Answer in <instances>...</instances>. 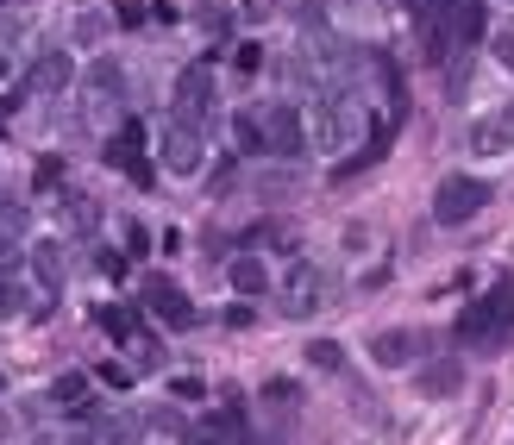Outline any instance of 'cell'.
Here are the masks:
<instances>
[{
	"label": "cell",
	"mask_w": 514,
	"mask_h": 445,
	"mask_svg": "<svg viewBox=\"0 0 514 445\" xmlns=\"http://www.w3.org/2000/svg\"><path fill=\"white\" fill-rule=\"evenodd\" d=\"M239 433H245V408L226 402V408H214L207 420H195V427H189V445H232Z\"/></svg>",
	"instance_id": "4fadbf2b"
},
{
	"label": "cell",
	"mask_w": 514,
	"mask_h": 445,
	"mask_svg": "<svg viewBox=\"0 0 514 445\" xmlns=\"http://www.w3.org/2000/svg\"><path fill=\"white\" fill-rule=\"evenodd\" d=\"M101 326L120 345H138V308H101Z\"/></svg>",
	"instance_id": "cb8c5ba5"
},
{
	"label": "cell",
	"mask_w": 514,
	"mask_h": 445,
	"mask_svg": "<svg viewBox=\"0 0 514 445\" xmlns=\"http://www.w3.org/2000/svg\"><path fill=\"white\" fill-rule=\"evenodd\" d=\"M7 439H13V414H7V408H0V445H7Z\"/></svg>",
	"instance_id": "e575fe53"
},
{
	"label": "cell",
	"mask_w": 514,
	"mask_h": 445,
	"mask_svg": "<svg viewBox=\"0 0 514 445\" xmlns=\"http://www.w3.org/2000/svg\"><path fill=\"white\" fill-rule=\"evenodd\" d=\"M88 445H145V420H138L132 408L101 414V420H95V433H88Z\"/></svg>",
	"instance_id": "2e32d148"
},
{
	"label": "cell",
	"mask_w": 514,
	"mask_h": 445,
	"mask_svg": "<svg viewBox=\"0 0 514 445\" xmlns=\"http://www.w3.org/2000/svg\"><path fill=\"white\" fill-rule=\"evenodd\" d=\"M132 358H138V370H163V345H157V339H138Z\"/></svg>",
	"instance_id": "83f0119b"
},
{
	"label": "cell",
	"mask_w": 514,
	"mask_h": 445,
	"mask_svg": "<svg viewBox=\"0 0 514 445\" xmlns=\"http://www.w3.org/2000/svg\"><path fill=\"white\" fill-rule=\"evenodd\" d=\"M57 182H63V157H44L38 163V189H57Z\"/></svg>",
	"instance_id": "f1b7e54d"
},
{
	"label": "cell",
	"mask_w": 514,
	"mask_h": 445,
	"mask_svg": "<svg viewBox=\"0 0 514 445\" xmlns=\"http://www.w3.org/2000/svg\"><path fill=\"white\" fill-rule=\"evenodd\" d=\"M82 88H88V101H95V107H120L126 101V69L113 63V57H101V63H88Z\"/></svg>",
	"instance_id": "5bb4252c"
},
{
	"label": "cell",
	"mask_w": 514,
	"mask_h": 445,
	"mask_svg": "<svg viewBox=\"0 0 514 445\" xmlns=\"http://www.w3.org/2000/svg\"><path fill=\"white\" fill-rule=\"evenodd\" d=\"M32 270H38V283L44 289H63V245H32Z\"/></svg>",
	"instance_id": "ffe728a7"
},
{
	"label": "cell",
	"mask_w": 514,
	"mask_h": 445,
	"mask_svg": "<svg viewBox=\"0 0 514 445\" xmlns=\"http://www.w3.org/2000/svg\"><path fill=\"white\" fill-rule=\"evenodd\" d=\"M19 314H26V283L0 276V320H19Z\"/></svg>",
	"instance_id": "484cf974"
},
{
	"label": "cell",
	"mask_w": 514,
	"mask_h": 445,
	"mask_svg": "<svg viewBox=\"0 0 514 445\" xmlns=\"http://www.w3.org/2000/svg\"><path fill=\"white\" fill-rule=\"evenodd\" d=\"M483 301H489V314H496V326H502V333L514 339V276H502V283L489 289Z\"/></svg>",
	"instance_id": "603a6c76"
},
{
	"label": "cell",
	"mask_w": 514,
	"mask_h": 445,
	"mask_svg": "<svg viewBox=\"0 0 514 445\" xmlns=\"http://www.w3.org/2000/svg\"><path fill=\"white\" fill-rule=\"evenodd\" d=\"M63 220H69V232H82V239H88V232L101 226V207L88 201V195H63Z\"/></svg>",
	"instance_id": "7402d4cb"
},
{
	"label": "cell",
	"mask_w": 514,
	"mask_h": 445,
	"mask_svg": "<svg viewBox=\"0 0 514 445\" xmlns=\"http://www.w3.org/2000/svg\"><path fill=\"white\" fill-rule=\"evenodd\" d=\"M364 132V107L352 88H320V101L308 113V145L314 151H352Z\"/></svg>",
	"instance_id": "6da1fadb"
},
{
	"label": "cell",
	"mask_w": 514,
	"mask_h": 445,
	"mask_svg": "<svg viewBox=\"0 0 514 445\" xmlns=\"http://www.w3.org/2000/svg\"><path fill=\"white\" fill-rule=\"evenodd\" d=\"M13 264H19V245H13V239H0V276H13Z\"/></svg>",
	"instance_id": "836d02e7"
},
{
	"label": "cell",
	"mask_w": 514,
	"mask_h": 445,
	"mask_svg": "<svg viewBox=\"0 0 514 445\" xmlns=\"http://www.w3.org/2000/svg\"><path fill=\"white\" fill-rule=\"evenodd\" d=\"M44 402H51V408H69V414H82V408H88V377H82V370H63Z\"/></svg>",
	"instance_id": "d6986e66"
},
{
	"label": "cell",
	"mask_w": 514,
	"mask_h": 445,
	"mask_svg": "<svg viewBox=\"0 0 514 445\" xmlns=\"http://www.w3.org/2000/svg\"><path fill=\"white\" fill-rule=\"evenodd\" d=\"M471 151H483V157L514 151V101H508V107H496V113H483V120L471 126Z\"/></svg>",
	"instance_id": "7c38bea8"
},
{
	"label": "cell",
	"mask_w": 514,
	"mask_h": 445,
	"mask_svg": "<svg viewBox=\"0 0 514 445\" xmlns=\"http://www.w3.org/2000/svg\"><path fill=\"white\" fill-rule=\"evenodd\" d=\"M264 132H270V157H301V145H308V126H301L295 101H270L264 107Z\"/></svg>",
	"instance_id": "52a82bcc"
},
{
	"label": "cell",
	"mask_w": 514,
	"mask_h": 445,
	"mask_svg": "<svg viewBox=\"0 0 514 445\" xmlns=\"http://www.w3.org/2000/svg\"><path fill=\"white\" fill-rule=\"evenodd\" d=\"M489 32V0H439V51H471Z\"/></svg>",
	"instance_id": "3957f363"
},
{
	"label": "cell",
	"mask_w": 514,
	"mask_h": 445,
	"mask_svg": "<svg viewBox=\"0 0 514 445\" xmlns=\"http://www.w3.org/2000/svg\"><path fill=\"white\" fill-rule=\"evenodd\" d=\"M138 151H145V126H126L120 138H113V145H107V163H113V170H126L132 182H138V189H151V163L145 157H138Z\"/></svg>",
	"instance_id": "8fae6325"
},
{
	"label": "cell",
	"mask_w": 514,
	"mask_h": 445,
	"mask_svg": "<svg viewBox=\"0 0 514 445\" xmlns=\"http://www.w3.org/2000/svg\"><path fill=\"white\" fill-rule=\"evenodd\" d=\"M145 308H151L163 326H170V333H189V326L201 320V314L189 308V295H182L170 276H151V283H145Z\"/></svg>",
	"instance_id": "ba28073f"
},
{
	"label": "cell",
	"mask_w": 514,
	"mask_h": 445,
	"mask_svg": "<svg viewBox=\"0 0 514 445\" xmlns=\"http://www.w3.org/2000/svg\"><path fill=\"white\" fill-rule=\"evenodd\" d=\"M496 57H502V69H514V19L496 32Z\"/></svg>",
	"instance_id": "f546056e"
},
{
	"label": "cell",
	"mask_w": 514,
	"mask_h": 445,
	"mask_svg": "<svg viewBox=\"0 0 514 445\" xmlns=\"http://www.w3.org/2000/svg\"><path fill=\"white\" fill-rule=\"evenodd\" d=\"M308 364H314V370H339V364H345V351H339L333 339H314V345H308Z\"/></svg>",
	"instance_id": "4316f807"
},
{
	"label": "cell",
	"mask_w": 514,
	"mask_h": 445,
	"mask_svg": "<svg viewBox=\"0 0 514 445\" xmlns=\"http://www.w3.org/2000/svg\"><path fill=\"white\" fill-rule=\"evenodd\" d=\"M232 289H239V295H264L270 289V264H264V257H257V251H245V257H232Z\"/></svg>",
	"instance_id": "e0dca14e"
},
{
	"label": "cell",
	"mask_w": 514,
	"mask_h": 445,
	"mask_svg": "<svg viewBox=\"0 0 514 445\" xmlns=\"http://www.w3.org/2000/svg\"><path fill=\"white\" fill-rule=\"evenodd\" d=\"M76 82V63H69V51H38V63H32V95H63V88Z\"/></svg>",
	"instance_id": "9a60e30c"
},
{
	"label": "cell",
	"mask_w": 514,
	"mask_h": 445,
	"mask_svg": "<svg viewBox=\"0 0 514 445\" xmlns=\"http://www.w3.org/2000/svg\"><path fill=\"white\" fill-rule=\"evenodd\" d=\"M214 101H220V88H214V69L207 63H189L176 76V120H189V126H207V113H214Z\"/></svg>",
	"instance_id": "277c9868"
},
{
	"label": "cell",
	"mask_w": 514,
	"mask_h": 445,
	"mask_svg": "<svg viewBox=\"0 0 514 445\" xmlns=\"http://www.w3.org/2000/svg\"><path fill=\"white\" fill-rule=\"evenodd\" d=\"M101 32H107L101 13H82V19H76V38H101Z\"/></svg>",
	"instance_id": "4dcf8cb0"
},
{
	"label": "cell",
	"mask_w": 514,
	"mask_h": 445,
	"mask_svg": "<svg viewBox=\"0 0 514 445\" xmlns=\"http://www.w3.org/2000/svg\"><path fill=\"white\" fill-rule=\"evenodd\" d=\"M201 126H189V120H163V170L170 176H201Z\"/></svg>",
	"instance_id": "5b68a950"
},
{
	"label": "cell",
	"mask_w": 514,
	"mask_h": 445,
	"mask_svg": "<svg viewBox=\"0 0 514 445\" xmlns=\"http://www.w3.org/2000/svg\"><path fill=\"white\" fill-rule=\"evenodd\" d=\"M489 201H496V189H489L483 176H446L439 195H433V220L439 226H464V220H477Z\"/></svg>",
	"instance_id": "7a4b0ae2"
},
{
	"label": "cell",
	"mask_w": 514,
	"mask_h": 445,
	"mask_svg": "<svg viewBox=\"0 0 514 445\" xmlns=\"http://www.w3.org/2000/svg\"><path fill=\"white\" fill-rule=\"evenodd\" d=\"M464 389V370H458V358H439V364H427V370H420V395H433V402H439V395H458Z\"/></svg>",
	"instance_id": "ac0fdd59"
},
{
	"label": "cell",
	"mask_w": 514,
	"mask_h": 445,
	"mask_svg": "<svg viewBox=\"0 0 514 445\" xmlns=\"http://www.w3.org/2000/svg\"><path fill=\"white\" fill-rule=\"evenodd\" d=\"M101 383H107V389H126L132 370H126V364H101Z\"/></svg>",
	"instance_id": "1f68e13d"
},
{
	"label": "cell",
	"mask_w": 514,
	"mask_h": 445,
	"mask_svg": "<svg viewBox=\"0 0 514 445\" xmlns=\"http://www.w3.org/2000/svg\"><path fill=\"white\" fill-rule=\"evenodd\" d=\"M452 333H458V345H471V351H496V345L508 339L502 326H496V314H489V301H471V308L458 314Z\"/></svg>",
	"instance_id": "30bf717a"
},
{
	"label": "cell",
	"mask_w": 514,
	"mask_h": 445,
	"mask_svg": "<svg viewBox=\"0 0 514 445\" xmlns=\"http://www.w3.org/2000/svg\"><path fill=\"white\" fill-rule=\"evenodd\" d=\"M420 345H427V333H414V326H389V333L370 339V358H377L383 370H408V364H420Z\"/></svg>",
	"instance_id": "9c48e42d"
},
{
	"label": "cell",
	"mask_w": 514,
	"mask_h": 445,
	"mask_svg": "<svg viewBox=\"0 0 514 445\" xmlns=\"http://www.w3.org/2000/svg\"><path fill=\"white\" fill-rule=\"evenodd\" d=\"M232 132H239V145H245L251 157H270V132H264V113H239V120H232Z\"/></svg>",
	"instance_id": "44dd1931"
},
{
	"label": "cell",
	"mask_w": 514,
	"mask_h": 445,
	"mask_svg": "<svg viewBox=\"0 0 514 445\" xmlns=\"http://www.w3.org/2000/svg\"><path fill=\"white\" fill-rule=\"evenodd\" d=\"M326 308H333V276H326L320 264H295V276H289V314L314 320Z\"/></svg>",
	"instance_id": "8992f818"
},
{
	"label": "cell",
	"mask_w": 514,
	"mask_h": 445,
	"mask_svg": "<svg viewBox=\"0 0 514 445\" xmlns=\"http://www.w3.org/2000/svg\"><path fill=\"white\" fill-rule=\"evenodd\" d=\"M26 220H32L26 201H19V195H0V239H19V232H26Z\"/></svg>",
	"instance_id": "d4e9b609"
},
{
	"label": "cell",
	"mask_w": 514,
	"mask_h": 445,
	"mask_svg": "<svg viewBox=\"0 0 514 445\" xmlns=\"http://www.w3.org/2000/svg\"><path fill=\"white\" fill-rule=\"evenodd\" d=\"M239 69H245V76H257V69H264V51H257V44H239Z\"/></svg>",
	"instance_id": "d6a6232c"
}]
</instances>
